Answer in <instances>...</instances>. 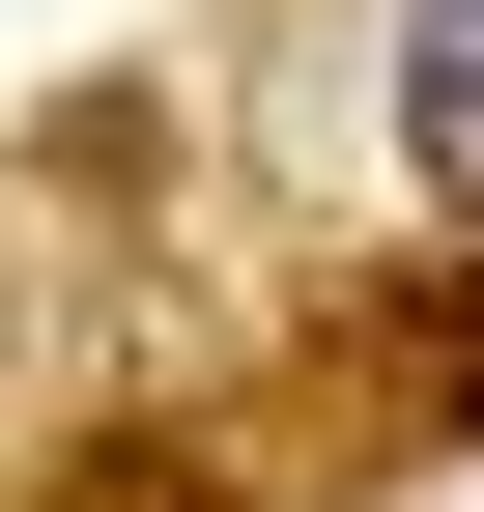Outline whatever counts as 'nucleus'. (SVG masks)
<instances>
[{"mask_svg":"<svg viewBox=\"0 0 484 512\" xmlns=\"http://www.w3.org/2000/svg\"><path fill=\"white\" fill-rule=\"evenodd\" d=\"M399 143H428V200H484V0L399 29Z\"/></svg>","mask_w":484,"mask_h":512,"instance_id":"f257e3e1","label":"nucleus"}]
</instances>
